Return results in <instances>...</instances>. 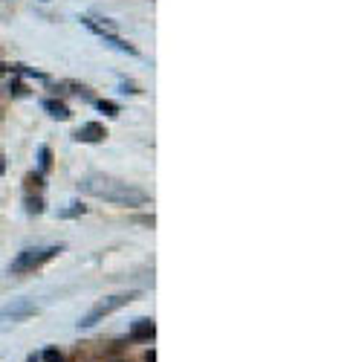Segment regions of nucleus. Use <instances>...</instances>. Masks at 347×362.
Masks as SVG:
<instances>
[{"instance_id":"f8f14e48","label":"nucleus","mask_w":347,"mask_h":362,"mask_svg":"<svg viewBox=\"0 0 347 362\" xmlns=\"http://www.w3.org/2000/svg\"><path fill=\"white\" fill-rule=\"evenodd\" d=\"M44 362H64V356L58 354L55 348H49V351H44Z\"/></svg>"},{"instance_id":"6e6552de","label":"nucleus","mask_w":347,"mask_h":362,"mask_svg":"<svg viewBox=\"0 0 347 362\" xmlns=\"http://www.w3.org/2000/svg\"><path fill=\"white\" fill-rule=\"evenodd\" d=\"M87 212V206H82V203H72L70 209H64L61 212V218H79V215H84Z\"/></svg>"},{"instance_id":"0eeeda50","label":"nucleus","mask_w":347,"mask_h":362,"mask_svg":"<svg viewBox=\"0 0 347 362\" xmlns=\"http://www.w3.org/2000/svg\"><path fill=\"white\" fill-rule=\"evenodd\" d=\"M105 41H107V44H113L116 50H122V52H128V55H137V50H133L130 44H125V41H122V38H116V35H105Z\"/></svg>"},{"instance_id":"f257e3e1","label":"nucleus","mask_w":347,"mask_h":362,"mask_svg":"<svg viewBox=\"0 0 347 362\" xmlns=\"http://www.w3.org/2000/svg\"><path fill=\"white\" fill-rule=\"evenodd\" d=\"M82 186V192L93 195V197H102L107 203H116V206H142L148 203V195L137 186H128L122 180H113V177H87Z\"/></svg>"},{"instance_id":"f3484780","label":"nucleus","mask_w":347,"mask_h":362,"mask_svg":"<svg viewBox=\"0 0 347 362\" xmlns=\"http://www.w3.org/2000/svg\"><path fill=\"white\" fill-rule=\"evenodd\" d=\"M3 70H6V67H3V61H0V73H3Z\"/></svg>"},{"instance_id":"ddd939ff","label":"nucleus","mask_w":347,"mask_h":362,"mask_svg":"<svg viewBox=\"0 0 347 362\" xmlns=\"http://www.w3.org/2000/svg\"><path fill=\"white\" fill-rule=\"evenodd\" d=\"M9 90H12V93H15V96H26V87H24V84H21V82H15V84H12V87H9Z\"/></svg>"},{"instance_id":"2eb2a0df","label":"nucleus","mask_w":347,"mask_h":362,"mask_svg":"<svg viewBox=\"0 0 347 362\" xmlns=\"http://www.w3.org/2000/svg\"><path fill=\"white\" fill-rule=\"evenodd\" d=\"M26 362H38V356H35V354H32V356H29V359H26Z\"/></svg>"},{"instance_id":"dca6fc26","label":"nucleus","mask_w":347,"mask_h":362,"mask_svg":"<svg viewBox=\"0 0 347 362\" xmlns=\"http://www.w3.org/2000/svg\"><path fill=\"white\" fill-rule=\"evenodd\" d=\"M0 174H3V157H0Z\"/></svg>"},{"instance_id":"9b49d317","label":"nucleus","mask_w":347,"mask_h":362,"mask_svg":"<svg viewBox=\"0 0 347 362\" xmlns=\"http://www.w3.org/2000/svg\"><path fill=\"white\" fill-rule=\"evenodd\" d=\"M49 163H52V151H49V148H41V171H47Z\"/></svg>"},{"instance_id":"423d86ee","label":"nucleus","mask_w":347,"mask_h":362,"mask_svg":"<svg viewBox=\"0 0 347 362\" xmlns=\"http://www.w3.org/2000/svg\"><path fill=\"white\" fill-rule=\"evenodd\" d=\"M44 110L49 113V116H52V119H61V122H64V119H70V107H67L64 102H55V99H47V102H44Z\"/></svg>"},{"instance_id":"7ed1b4c3","label":"nucleus","mask_w":347,"mask_h":362,"mask_svg":"<svg viewBox=\"0 0 347 362\" xmlns=\"http://www.w3.org/2000/svg\"><path fill=\"white\" fill-rule=\"evenodd\" d=\"M58 252H61V246H47V250H24L21 255L12 261L9 270L15 276L17 273H32V270H38V266H44L47 261H52Z\"/></svg>"},{"instance_id":"20e7f679","label":"nucleus","mask_w":347,"mask_h":362,"mask_svg":"<svg viewBox=\"0 0 347 362\" xmlns=\"http://www.w3.org/2000/svg\"><path fill=\"white\" fill-rule=\"evenodd\" d=\"M75 139H79V142H105L107 130L99 122H87V125H82L79 130H75Z\"/></svg>"},{"instance_id":"4468645a","label":"nucleus","mask_w":347,"mask_h":362,"mask_svg":"<svg viewBox=\"0 0 347 362\" xmlns=\"http://www.w3.org/2000/svg\"><path fill=\"white\" fill-rule=\"evenodd\" d=\"M145 362H157V354H153V351H148V354H145Z\"/></svg>"},{"instance_id":"f03ea898","label":"nucleus","mask_w":347,"mask_h":362,"mask_svg":"<svg viewBox=\"0 0 347 362\" xmlns=\"http://www.w3.org/2000/svg\"><path fill=\"white\" fill-rule=\"evenodd\" d=\"M133 299H137V293H122V296H107V299H102L95 308L79 322V328H93V325H99V322L105 319V316H110V313H116L119 308H125V304H130Z\"/></svg>"},{"instance_id":"1a4fd4ad","label":"nucleus","mask_w":347,"mask_h":362,"mask_svg":"<svg viewBox=\"0 0 347 362\" xmlns=\"http://www.w3.org/2000/svg\"><path fill=\"white\" fill-rule=\"evenodd\" d=\"M26 209H29V215H41L44 212L41 197H26Z\"/></svg>"},{"instance_id":"9d476101","label":"nucleus","mask_w":347,"mask_h":362,"mask_svg":"<svg viewBox=\"0 0 347 362\" xmlns=\"http://www.w3.org/2000/svg\"><path fill=\"white\" fill-rule=\"evenodd\" d=\"M99 110H105V113H110V116H116V113H119V105H113V102L102 99V102H99Z\"/></svg>"},{"instance_id":"39448f33","label":"nucleus","mask_w":347,"mask_h":362,"mask_svg":"<svg viewBox=\"0 0 347 362\" xmlns=\"http://www.w3.org/2000/svg\"><path fill=\"white\" fill-rule=\"evenodd\" d=\"M153 333H157V325L151 319H139L130 331V339H153Z\"/></svg>"}]
</instances>
